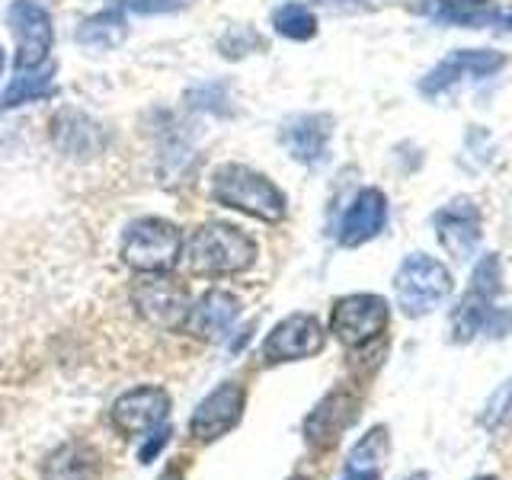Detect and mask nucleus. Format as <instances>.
<instances>
[{
	"instance_id": "nucleus-1",
	"label": "nucleus",
	"mask_w": 512,
	"mask_h": 480,
	"mask_svg": "<svg viewBox=\"0 0 512 480\" xmlns=\"http://www.w3.org/2000/svg\"><path fill=\"white\" fill-rule=\"evenodd\" d=\"M256 260V244L234 228V224H202V228L189 237L186 247V263L196 276L205 279H221V276H237V272L250 269Z\"/></svg>"
},
{
	"instance_id": "nucleus-2",
	"label": "nucleus",
	"mask_w": 512,
	"mask_h": 480,
	"mask_svg": "<svg viewBox=\"0 0 512 480\" xmlns=\"http://www.w3.org/2000/svg\"><path fill=\"white\" fill-rule=\"evenodd\" d=\"M212 199L247 212L260 221H282L285 218V196L276 183H269L263 173H256L244 164H224L215 170Z\"/></svg>"
},
{
	"instance_id": "nucleus-3",
	"label": "nucleus",
	"mask_w": 512,
	"mask_h": 480,
	"mask_svg": "<svg viewBox=\"0 0 512 480\" xmlns=\"http://www.w3.org/2000/svg\"><path fill=\"white\" fill-rule=\"evenodd\" d=\"M452 272L426 253H410L394 272V295L407 317H426L452 295Z\"/></svg>"
},
{
	"instance_id": "nucleus-4",
	"label": "nucleus",
	"mask_w": 512,
	"mask_h": 480,
	"mask_svg": "<svg viewBox=\"0 0 512 480\" xmlns=\"http://www.w3.org/2000/svg\"><path fill=\"white\" fill-rule=\"evenodd\" d=\"M183 250V234L176 224L164 218H141L132 221L122 234L119 256L135 272H167L176 266Z\"/></svg>"
},
{
	"instance_id": "nucleus-5",
	"label": "nucleus",
	"mask_w": 512,
	"mask_h": 480,
	"mask_svg": "<svg viewBox=\"0 0 512 480\" xmlns=\"http://www.w3.org/2000/svg\"><path fill=\"white\" fill-rule=\"evenodd\" d=\"M132 304L157 330H180L189 314V292L167 272H141L132 285Z\"/></svg>"
},
{
	"instance_id": "nucleus-6",
	"label": "nucleus",
	"mask_w": 512,
	"mask_h": 480,
	"mask_svg": "<svg viewBox=\"0 0 512 480\" xmlns=\"http://www.w3.org/2000/svg\"><path fill=\"white\" fill-rule=\"evenodd\" d=\"M503 68L506 55L496 52V48H455L436 68L426 71V77L420 80V93L429 96V100H439V96L452 93L455 87L468 84V80L496 77Z\"/></svg>"
},
{
	"instance_id": "nucleus-7",
	"label": "nucleus",
	"mask_w": 512,
	"mask_h": 480,
	"mask_svg": "<svg viewBox=\"0 0 512 480\" xmlns=\"http://www.w3.org/2000/svg\"><path fill=\"white\" fill-rule=\"evenodd\" d=\"M391 308L381 295H346L333 304L330 311V333L349 349H359L375 343L388 330Z\"/></svg>"
},
{
	"instance_id": "nucleus-8",
	"label": "nucleus",
	"mask_w": 512,
	"mask_h": 480,
	"mask_svg": "<svg viewBox=\"0 0 512 480\" xmlns=\"http://www.w3.org/2000/svg\"><path fill=\"white\" fill-rule=\"evenodd\" d=\"M10 26L16 32V68L32 71L52 52V16L36 0H13L10 4Z\"/></svg>"
},
{
	"instance_id": "nucleus-9",
	"label": "nucleus",
	"mask_w": 512,
	"mask_h": 480,
	"mask_svg": "<svg viewBox=\"0 0 512 480\" xmlns=\"http://www.w3.org/2000/svg\"><path fill=\"white\" fill-rule=\"evenodd\" d=\"M327 343V333L320 327V320L311 314H292L285 317L282 324L272 327V333L263 343V359L269 365L279 362H298V359H311L317 356Z\"/></svg>"
},
{
	"instance_id": "nucleus-10",
	"label": "nucleus",
	"mask_w": 512,
	"mask_h": 480,
	"mask_svg": "<svg viewBox=\"0 0 512 480\" xmlns=\"http://www.w3.org/2000/svg\"><path fill=\"white\" fill-rule=\"evenodd\" d=\"M244 407H247V391L240 388L237 381L218 384V388L196 407V413H192V420H189L192 439H199V442L221 439L224 432H231L240 423Z\"/></svg>"
},
{
	"instance_id": "nucleus-11",
	"label": "nucleus",
	"mask_w": 512,
	"mask_h": 480,
	"mask_svg": "<svg viewBox=\"0 0 512 480\" xmlns=\"http://www.w3.org/2000/svg\"><path fill=\"white\" fill-rule=\"evenodd\" d=\"M432 228L439 234V244L461 263L471 260L480 244V212L471 199H455L442 205L432 215Z\"/></svg>"
},
{
	"instance_id": "nucleus-12",
	"label": "nucleus",
	"mask_w": 512,
	"mask_h": 480,
	"mask_svg": "<svg viewBox=\"0 0 512 480\" xmlns=\"http://www.w3.org/2000/svg\"><path fill=\"white\" fill-rule=\"evenodd\" d=\"M170 413V394L164 388H135L112 404V423L122 436H144L157 429Z\"/></svg>"
},
{
	"instance_id": "nucleus-13",
	"label": "nucleus",
	"mask_w": 512,
	"mask_h": 480,
	"mask_svg": "<svg viewBox=\"0 0 512 480\" xmlns=\"http://www.w3.org/2000/svg\"><path fill=\"white\" fill-rule=\"evenodd\" d=\"M330 135H333V119L324 112H301L292 116L282 125V144L285 151L292 154L298 164L304 167H317L327 160L330 151Z\"/></svg>"
},
{
	"instance_id": "nucleus-14",
	"label": "nucleus",
	"mask_w": 512,
	"mask_h": 480,
	"mask_svg": "<svg viewBox=\"0 0 512 480\" xmlns=\"http://www.w3.org/2000/svg\"><path fill=\"white\" fill-rule=\"evenodd\" d=\"M237 317H240V301L231 292H224V288H212L196 304H189L183 330L189 336H196V340L218 343L234 327Z\"/></svg>"
},
{
	"instance_id": "nucleus-15",
	"label": "nucleus",
	"mask_w": 512,
	"mask_h": 480,
	"mask_svg": "<svg viewBox=\"0 0 512 480\" xmlns=\"http://www.w3.org/2000/svg\"><path fill=\"white\" fill-rule=\"evenodd\" d=\"M384 224H388V196L381 189L368 186L346 208V215L340 221V244L362 247L384 231Z\"/></svg>"
},
{
	"instance_id": "nucleus-16",
	"label": "nucleus",
	"mask_w": 512,
	"mask_h": 480,
	"mask_svg": "<svg viewBox=\"0 0 512 480\" xmlns=\"http://www.w3.org/2000/svg\"><path fill=\"white\" fill-rule=\"evenodd\" d=\"M429 16L442 26L461 29H503L512 32V10L496 7V0H432Z\"/></svg>"
},
{
	"instance_id": "nucleus-17",
	"label": "nucleus",
	"mask_w": 512,
	"mask_h": 480,
	"mask_svg": "<svg viewBox=\"0 0 512 480\" xmlns=\"http://www.w3.org/2000/svg\"><path fill=\"white\" fill-rule=\"evenodd\" d=\"M509 327H512V311L496 308L490 298H480L471 292L452 314V333L458 343H471L474 336H493V340H500Z\"/></svg>"
},
{
	"instance_id": "nucleus-18",
	"label": "nucleus",
	"mask_w": 512,
	"mask_h": 480,
	"mask_svg": "<svg viewBox=\"0 0 512 480\" xmlns=\"http://www.w3.org/2000/svg\"><path fill=\"white\" fill-rule=\"evenodd\" d=\"M52 141H55V148L61 154H68L74 160H87V157L103 151L106 135L90 116H84V112L61 109L58 116L52 119Z\"/></svg>"
},
{
	"instance_id": "nucleus-19",
	"label": "nucleus",
	"mask_w": 512,
	"mask_h": 480,
	"mask_svg": "<svg viewBox=\"0 0 512 480\" xmlns=\"http://www.w3.org/2000/svg\"><path fill=\"white\" fill-rule=\"evenodd\" d=\"M352 420H356V400L343 391H336L320 400L308 420H304V439L314 448H330L340 442V436L346 432V426H352Z\"/></svg>"
},
{
	"instance_id": "nucleus-20",
	"label": "nucleus",
	"mask_w": 512,
	"mask_h": 480,
	"mask_svg": "<svg viewBox=\"0 0 512 480\" xmlns=\"http://www.w3.org/2000/svg\"><path fill=\"white\" fill-rule=\"evenodd\" d=\"M96 477V452L80 442L61 445L45 461V480H93Z\"/></svg>"
},
{
	"instance_id": "nucleus-21",
	"label": "nucleus",
	"mask_w": 512,
	"mask_h": 480,
	"mask_svg": "<svg viewBox=\"0 0 512 480\" xmlns=\"http://www.w3.org/2000/svg\"><path fill=\"white\" fill-rule=\"evenodd\" d=\"M125 16L119 10H103L90 16V20L80 23L77 29V42L87 45V48H103V52H109V48H116L122 39H125Z\"/></svg>"
},
{
	"instance_id": "nucleus-22",
	"label": "nucleus",
	"mask_w": 512,
	"mask_h": 480,
	"mask_svg": "<svg viewBox=\"0 0 512 480\" xmlns=\"http://www.w3.org/2000/svg\"><path fill=\"white\" fill-rule=\"evenodd\" d=\"M272 26H276L279 36L295 42H308L317 36V16L304 4H282L272 13Z\"/></svg>"
},
{
	"instance_id": "nucleus-23",
	"label": "nucleus",
	"mask_w": 512,
	"mask_h": 480,
	"mask_svg": "<svg viewBox=\"0 0 512 480\" xmlns=\"http://www.w3.org/2000/svg\"><path fill=\"white\" fill-rule=\"evenodd\" d=\"M52 90V71H42V74H23L16 77L13 84L0 93V109H13V106H23L29 100H39Z\"/></svg>"
},
{
	"instance_id": "nucleus-24",
	"label": "nucleus",
	"mask_w": 512,
	"mask_h": 480,
	"mask_svg": "<svg viewBox=\"0 0 512 480\" xmlns=\"http://www.w3.org/2000/svg\"><path fill=\"white\" fill-rule=\"evenodd\" d=\"M384 455H388V429L375 426L368 436H362L356 448H352L346 468H381Z\"/></svg>"
},
{
	"instance_id": "nucleus-25",
	"label": "nucleus",
	"mask_w": 512,
	"mask_h": 480,
	"mask_svg": "<svg viewBox=\"0 0 512 480\" xmlns=\"http://www.w3.org/2000/svg\"><path fill=\"white\" fill-rule=\"evenodd\" d=\"M471 295H480V298H496L503 292V266H500V256L496 253H487L484 260H480L471 272Z\"/></svg>"
},
{
	"instance_id": "nucleus-26",
	"label": "nucleus",
	"mask_w": 512,
	"mask_h": 480,
	"mask_svg": "<svg viewBox=\"0 0 512 480\" xmlns=\"http://www.w3.org/2000/svg\"><path fill=\"white\" fill-rule=\"evenodd\" d=\"M122 7L135 13H170V10L186 7V0H122Z\"/></svg>"
},
{
	"instance_id": "nucleus-27",
	"label": "nucleus",
	"mask_w": 512,
	"mask_h": 480,
	"mask_svg": "<svg viewBox=\"0 0 512 480\" xmlns=\"http://www.w3.org/2000/svg\"><path fill=\"white\" fill-rule=\"evenodd\" d=\"M144 439H148V442L141 445L138 458H141V461H154V455L160 452V448L167 445V439H170V429H167L164 423H160L157 429H151V436H144Z\"/></svg>"
},
{
	"instance_id": "nucleus-28",
	"label": "nucleus",
	"mask_w": 512,
	"mask_h": 480,
	"mask_svg": "<svg viewBox=\"0 0 512 480\" xmlns=\"http://www.w3.org/2000/svg\"><path fill=\"white\" fill-rule=\"evenodd\" d=\"M343 480H381L378 468H346Z\"/></svg>"
},
{
	"instance_id": "nucleus-29",
	"label": "nucleus",
	"mask_w": 512,
	"mask_h": 480,
	"mask_svg": "<svg viewBox=\"0 0 512 480\" xmlns=\"http://www.w3.org/2000/svg\"><path fill=\"white\" fill-rule=\"evenodd\" d=\"M157 480H183V471H180V468H176V464H173V468H167V471L160 474Z\"/></svg>"
},
{
	"instance_id": "nucleus-30",
	"label": "nucleus",
	"mask_w": 512,
	"mask_h": 480,
	"mask_svg": "<svg viewBox=\"0 0 512 480\" xmlns=\"http://www.w3.org/2000/svg\"><path fill=\"white\" fill-rule=\"evenodd\" d=\"M407 480H429V474H426V471H416V474H410Z\"/></svg>"
},
{
	"instance_id": "nucleus-31",
	"label": "nucleus",
	"mask_w": 512,
	"mask_h": 480,
	"mask_svg": "<svg viewBox=\"0 0 512 480\" xmlns=\"http://www.w3.org/2000/svg\"><path fill=\"white\" fill-rule=\"evenodd\" d=\"M0 71H4V48H0Z\"/></svg>"
},
{
	"instance_id": "nucleus-32",
	"label": "nucleus",
	"mask_w": 512,
	"mask_h": 480,
	"mask_svg": "<svg viewBox=\"0 0 512 480\" xmlns=\"http://www.w3.org/2000/svg\"><path fill=\"white\" fill-rule=\"evenodd\" d=\"M477 480H496V477H477Z\"/></svg>"
},
{
	"instance_id": "nucleus-33",
	"label": "nucleus",
	"mask_w": 512,
	"mask_h": 480,
	"mask_svg": "<svg viewBox=\"0 0 512 480\" xmlns=\"http://www.w3.org/2000/svg\"><path fill=\"white\" fill-rule=\"evenodd\" d=\"M292 480H308V477H292Z\"/></svg>"
}]
</instances>
